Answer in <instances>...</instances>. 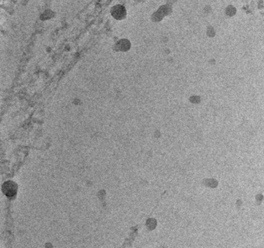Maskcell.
Here are the masks:
<instances>
[{"label":"cell","instance_id":"cell-4","mask_svg":"<svg viewBox=\"0 0 264 248\" xmlns=\"http://www.w3.org/2000/svg\"><path fill=\"white\" fill-rule=\"evenodd\" d=\"M215 30H214V28H208V29H207V34H208V36H213L214 35H215Z\"/></svg>","mask_w":264,"mask_h":248},{"label":"cell","instance_id":"cell-1","mask_svg":"<svg viewBox=\"0 0 264 248\" xmlns=\"http://www.w3.org/2000/svg\"><path fill=\"white\" fill-rule=\"evenodd\" d=\"M111 14L116 19H123L126 16V10H125V7L121 5H117L112 8Z\"/></svg>","mask_w":264,"mask_h":248},{"label":"cell","instance_id":"cell-3","mask_svg":"<svg viewBox=\"0 0 264 248\" xmlns=\"http://www.w3.org/2000/svg\"><path fill=\"white\" fill-rule=\"evenodd\" d=\"M236 10L234 7H233L232 5H229L228 6L226 9V14L227 15V16L231 17V16H234L235 13H236Z\"/></svg>","mask_w":264,"mask_h":248},{"label":"cell","instance_id":"cell-2","mask_svg":"<svg viewBox=\"0 0 264 248\" xmlns=\"http://www.w3.org/2000/svg\"><path fill=\"white\" fill-rule=\"evenodd\" d=\"M159 12L163 16H167V15L170 14V13L171 12V8H170L169 6L164 5V6H162V7H160Z\"/></svg>","mask_w":264,"mask_h":248}]
</instances>
